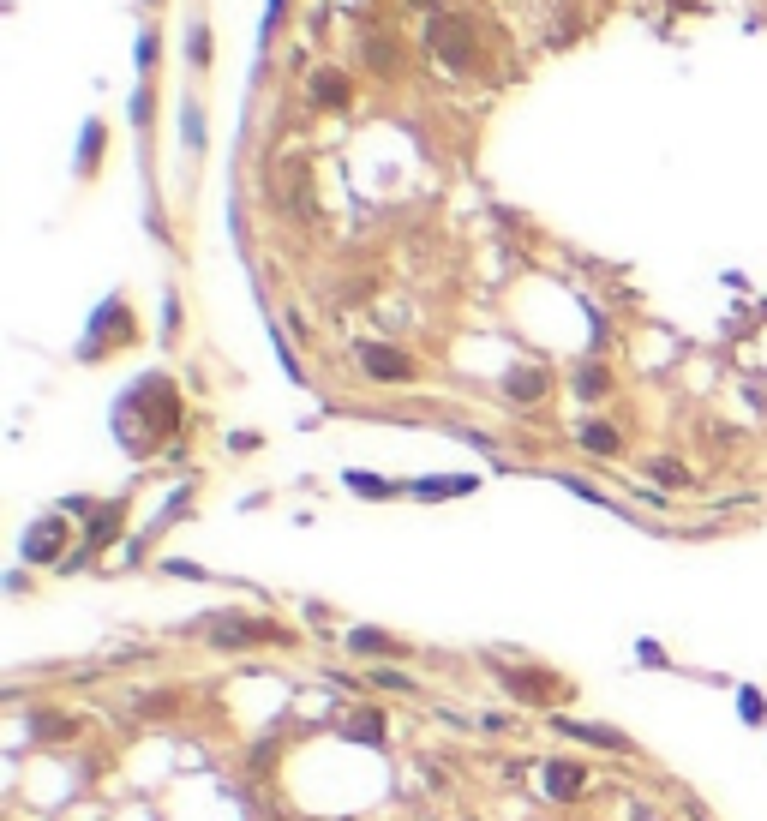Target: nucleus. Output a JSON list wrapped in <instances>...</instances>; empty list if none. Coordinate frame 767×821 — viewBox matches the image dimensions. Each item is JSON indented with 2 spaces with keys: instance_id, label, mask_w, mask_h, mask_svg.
I'll return each instance as SVG.
<instances>
[{
  "instance_id": "1",
  "label": "nucleus",
  "mask_w": 767,
  "mask_h": 821,
  "mask_svg": "<svg viewBox=\"0 0 767 821\" xmlns=\"http://www.w3.org/2000/svg\"><path fill=\"white\" fill-rule=\"evenodd\" d=\"M426 42L444 54L450 72H474V24H468V18H438V24L426 30Z\"/></svg>"
},
{
  "instance_id": "2",
  "label": "nucleus",
  "mask_w": 767,
  "mask_h": 821,
  "mask_svg": "<svg viewBox=\"0 0 767 821\" xmlns=\"http://www.w3.org/2000/svg\"><path fill=\"white\" fill-rule=\"evenodd\" d=\"M210 630H216V642H222V648H234V642H282L270 624H252V618H216Z\"/></svg>"
},
{
  "instance_id": "3",
  "label": "nucleus",
  "mask_w": 767,
  "mask_h": 821,
  "mask_svg": "<svg viewBox=\"0 0 767 821\" xmlns=\"http://www.w3.org/2000/svg\"><path fill=\"white\" fill-rule=\"evenodd\" d=\"M360 360H366V372H372V378H408V372H414L396 348H378V342H372V348H360Z\"/></svg>"
},
{
  "instance_id": "4",
  "label": "nucleus",
  "mask_w": 767,
  "mask_h": 821,
  "mask_svg": "<svg viewBox=\"0 0 767 821\" xmlns=\"http://www.w3.org/2000/svg\"><path fill=\"white\" fill-rule=\"evenodd\" d=\"M546 780H552V798H576L588 774H582V768H570V762H552V768H546Z\"/></svg>"
},
{
  "instance_id": "5",
  "label": "nucleus",
  "mask_w": 767,
  "mask_h": 821,
  "mask_svg": "<svg viewBox=\"0 0 767 821\" xmlns=\"http://www.w3.org/2000/svg\"><path fill=\"white\" fill-rule=\"evenodd\" d=\"M54 558L60 552V522H42V528H30V546H24V558Z\"/></svg>"
},
{
  "instance_id": "6",
  "label": "nucleus",
  "mask_w": 767,
  "mask_h": 821,
  "mask_svg": "<svg viewBox=\"0 0 767 821\" xmlns=\"http://www.w3.org/2000/svg\"><path fill=\"white\" fill-rule=\"evenodd\" d=\"M312 96H318V102H342V96H348V84H342V72H318V84H312Z\"/></svg>"
},
{
  "instance_id": "7",
  "label": "nucleus",
  "mask_w": 767,
  "mask_h": 821,
  "mask_svg": "<svg viewBox=\"0 0 767 821\" xmlns=\"http://www.w3.org/2000/svg\"><path fill=\"white\" fill-rule=\"evenodd\" d=\"M582 444L600 450V456H612V450H618V432H612V426H582Z\"/></svg>"
},
{
  "instance_id": "8",
  "label": "nucleus",
  "mask_w": 767,
  "mask_h": 821,
  "mask_svg": "<svg viewBox=\"0 0 767 821\" xmlns=\"http://www.w3.org/2000/svg\"><path fill=\"white\" fill-rule=\"evenodd\" d=\"M354 648L372 654V648H390V636H378V630H354Z\"/></svg>"
},
{
  "instance_id": "9",
  "label": "nucleus",
  "mask_w": 767,
  "mask_h": 821,
  "mask_svg": "<svg viewBox=\"0 0 767 821\" xmlns=\"http://www.w3.org/2000/svg\"><path fill=\"white\" fill-rule=\"evenodd\" d=\"M510 390H516V396H540V372H528V378H510Z\"/></svg>"
},
{
  "instance_id": "10",
  "label": "nucleus",
  "mask_w": 767,
  "mask_h": 821,
  "mask_svg": "<svg viewBox=\"0 0 767 821\" xmlns=\"http://www.w3.org/2000/svg\"><path fill=\"white\" fill-rule=\"evenodd\" d=\"M654 480H672V486H684V468H672V462H654Z\"/></svg>"
}]
</instances>
